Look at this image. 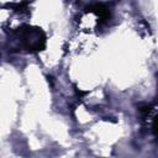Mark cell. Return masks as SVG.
<instances>
[{"label": "cell", "instance_id": "2", "mask_svg": "<svg viewBox=\"0 0 158 158\" xmlns=\"http://www.w3.org/2000/svg\"><path fill=\"white\" fill-rule=\"evenodd\" d=\"M90 11H93L94 14H96V16L100 19V21H102V22H105V21H107L109 19H110V16H111V12H110V10H109V7H106L104 4H91V5H89V7H88Z\"/></svg>", "mask_w": 158, "mask_h": 158}, {"label": "cell", "instance_id": "1", "mask_svg": "<svg viewBox=\"0 0 158 158\" xmlns=\"http://www.w3.org/2000/svg\"><path fill=\"white\" fill-rule=\"evenodd\" d=\"M11 35L20 47L28 52H40L46 48V35L38 27L23 25L14 30Z\"/></svg>", "mask_w": 158, "mask_h": 158}]
</instances>
